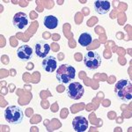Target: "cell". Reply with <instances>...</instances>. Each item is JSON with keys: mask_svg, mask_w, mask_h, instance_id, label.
Instances as JSON below:
<instances>
[{"mask_svg": "<svg viewBox=\"0 0 132 132\" xmlns=\"http://www.w3.org/2000/svg\"><path fill=\"white\" fill-rule=\"evenodd\" d=\"M72 127L76 132H85L88 128L87 119L84 116H77L72 121Z\"/></svg>", "mask_w": 132, "mask_h": 132, "instance_id": "9", "label": "cell"}, {"mask_svg": "<svg viewBox=\"0 0 132 132\" xmlns=\"http://www.w3.org/2000/svg\"><path fill=\"white\" fill-rule=\"evenodd\" d=\"M12 25L16 29L24 31L30 25V20L27 13L23 12H19L14 14L12 18Z\"/></svg>", "mask_w": 132, "mask_h": 132, "instance_id": "5", "label": "cell"}, {"mask_svg": "<svg viewBox=\"0 0 132 132\" xmlns=\"http://www.w3.org/2000/svg\"><path fill=\"white\" fill-rule=\"evenodd\" d=\"M42 68L48 73H52L57 69V60L55 56H48L42 60Z\"/></svg>", "mask_w": 132, "mask_h": 132, "instance_id": "10", "label": "cell"}, {"mask_svg": "<svg viewBox=\"0 0 132 132\" xmlns=\"http://www.w3.org/2000/svg\"><path fill=\"white\" fill-rule=\"evenodd\" d=\"M67 96L72 100H79L84 95V87L80 83L72 82L67 87Z\"/></svg>", "mask_w": 132, "mask_h": 132, "instance_id": "6", "label": "cell"}, {"mask_svg": "<svg viewBox=\"0 0 132 132\" xmlns=\"http://www.w3.org/2000/svg\"><path fill=\"white\" fill-rule=\"evenodd\" d=\"M24 118L23 111L17 106H9L5 110V119L7 122L17 125L22 122Z\"/></svg>", "mask_w": 132, "mask_h": 132, "instance_id": "3", "label": "cell"}, {"mask_svg": "<svg viewBox=\"0 0 132 132\" xmlns=\"http://www.w3.org/2000/svg\"><path fill=\"white\" fill-rule=\"evenodd\" d=\"M34 50L30 45H22L17 50V56L19 60L27 62L33 58Z\"/></svg>", "mask_w": 132, "mask_h": 132, "instance_id": "7", "label": "cell"}, {"mask_svg": "<svg viewBox=\"0 0 132 132\" xmlns=\"http://www.w3.org/2000/svg\"><path fill=\"white\" fill-rule=\"evenodd\" d=\"M93 5L96 12L99 14H107L111 9V3L107 0H97Z\"/></svg>", "mask_w": 132, "mask_h": 132, "instance_id": "11", "label": "cell"}, {"mask_svg": "<svg viewBox=\"0 0 132 132\" xmlns=\"http://www.w3.org/2000/svg\"><path fill=\"white\" fill-rule=\"evenodd\" d=\"M84 63L87 69L97 70L101 65V57L94 51H88L84 56Z\"/></svg>", "mask_w": 132, "mask_h": 132, "instance_id": "4", "label": "cell"}, {"mask_svg": "<svg viewBox=\"0 0 132 132\" xmlns=\"http://www.w3.org/2000/svg\"><path fill=\"white\" fill-rule=\"evenodd\" d=\"M93 42V36L89 33H82L78 37V43L82 47H87Z\"/></svg>", "mask_w": 132, "mask_h": 132, "instance_id": "13", "label": "cell"}, {"mask_svg": "<svg viewBox=\"0 0 132 132\" xmlns=\"http://www.w3.org/2000/svg\"><path fill=\"white\" fill-rule=\"evenodd\" d=\"M43 24L48 29H55L58 26V20L54 15H48L44 18Z\"/></svg>", "mask_w": 132, "mask_h": 132, "instance_id": "12", "label": "cell"}, {"mask_svg": "<svg viewBox=\"0 0 132 132\" xmlns=\"http://www.w3.org/2000/svg\"><path fill=\"white\" fill-rule=\"evenodd\" d=\"M114 93L122 101H130L132 99V83L129 79H121L116 82Z\"/></svg>", "mask_w": 132, "mask_h": 132, "instance_id": "1", "label": "cell"}, {"mask_svg": "<svg viewBox=\"0 0 132 132\" xmlns=\"http://www.w3.org/2000/svg\"><path fill=\"white\" fill-rule=\"evenodd\" d=\"M76 78V70L71 64H62L56 70V79L62 84H69Z\"/></svg>", "mask_w": 132, "mask_h": 132, "instance_id": "2", "label": "cell"}, {"mask_svg": "<svg viewBox=\"0 0 132 132\" xmlns=\"http://www.w3.org/2000/svg\"><path fill=\"white\" fill-rule=\"evenodd\" d=\"M50 51V45L48 42L41 41L38 42L35 45V55L40 58H45L48 56V53Z\"/></svg>", "mask_w": 132, "mask_h": 132, "instance_id": "8", "label": "cell"}]
</instances>
